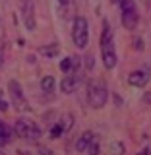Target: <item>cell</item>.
<instances>
[{"instance_id": "3", "label": "cell", "mask_w": 151, "mask_h": 155, "mask_svg": "<svg viewBox=\"0 0 151 155\" xmlns=\"http://www.w3.org/2000/svg\"><path fill=\"white\" fill-rule=\"evenodd\" d=\"M109 99V89L103 81H93L87 89V101H89L91 109H103Z\"/></svg>"}, {"instance_id": "11", "label": "cell", "mask_w": 151, "mask_h": 155, "mask_svg": "<svg viewBox=\"0 0 151 155\" xmlns=\"http://www.w3.org/2000/svg\"><path fill=\"white\" fill-rule=\"evenodd\" d=\"M12 134H14V130L10 128L6 122H2V120H0V147H2V145H6V143H10Z\"/></svg>"}, {"instance_id": "19", "label": "cell", "mask_w": 151, "mask_h": 155, "mask_svg": "<svg viewBox=\"0 0 151 155\" xmlns=\"http://www.w3.org/2000/svg\"><path fill=\"white\" fill-rule=\"evenodd\" d=\"M60 70L62 72H70L72 70V56L64 58V60H60Z\"/></svg>"}, {"instance_id": "14", "label": "cell", "mask_w": 151, "mask_h": 155, "mask_svg": "<svg viewBox=\"0 0 151 155\" xmlns=\"http://www.w3.org/2000/svg\"><path fill=\"white\" fill-rule=\"evenodd\" d=\"M39 52H41L43 56H47V58H52V56H56V54H58V45H47V47H41V48H39Z\"/></svg>"}, {"instance_id": "24", "label": "cell", "mask_w": 151, "mask_h": 155, "mask_svg": "<svg viewBox=\"0 0 151 155\" xmlns=\"http://www.w3.org/2000/svg\"><path fill=\"white\" fill-rule=\"evenodd\" d=\"M143 103H145V105H151V91L143 93Z\"/></svg>"}, {"instance_id": "15", "label": "cell", "mask_w": 151, "mask_h": 155, "mask_svg": "<svg viewBox=\"0 0 151 155\" xmlns=\"http://www.w3.org/2000/svg\"><path fill=\"white\" fill-rule=\"evenodd\" d=\"M110 151H113V155H124V143L122 142H113L110 143Z\"/></svg>"}, {"instance_id": "4", "label": "cell", "mask_w": 151, "mask_h": 155, "mask_svg": "<svg viewBox=\"0 0 151 155\" xmlns=\"http://www.w3.org/2000/svg\"><path fill=\"white\" fill-rule=\"evenodd\" d=\"M72 41L77 48H85L89 43V23L85 18L77 16L74 19V25H72Z\"/></svg>"}, {"instance_id": "13", "label": "cell", "mask_w": 151, "mask_h": 155, "mask_svg": "<svg viewBox=\"0 0 151 155\" xmlns=\"http://www.w3.org/2000/svg\"><path fill=\"white\" fill-rule=\"evenodd\" d=\"M41 89L45 91V93H52V91H54V78L52 76L41 78Z\"/></svg>"}, {"instance_id": "18", "label": "cell", "mask_w": 151, "mask_h": 155, "mask_svg": "<svg viewBox=\"0 0 151 155\" xmlns=\"http://www.w3.org/2000/svg\"><path fill=\"white\" fill-rule=\"evenodd\" d=\"M132 48H134V51H140V52H142L143 51V39L142 37H134V41H132Z\"/></svg>"}, {"instance_id": "6", "label": "cell", "mask_w": 151, "mask_h": 155, "mask_svg": "<svg viewBox=\"0 0 151 155\" xmlns=\"http://www.w3.org/2000/svg\"><path fill=\"white\" fill-rule=\"evenodd\" d=\"M19 8H21L25 29L27 31H35L37 21H35V6H33V0H23V2H19Z\"/></svg>"}, {"instance_id": "9", "label": "cell", "mask_w": 151, "mask_h": 155, "mask_svg": "<svg viewBox=\"0 0 151 155\" xmlns=\"http://www.w3.org/2000/svg\"><path fill=\"white\" fill-rule=\"evenodd\" d=\"M93 140H95L93 132H91V130H85V132L80 136V140L76 142V149H77V151H87V147L91 145Z\"/></svg>"}, {"instance_id": "27", "label": "cell", "mask_w": 151, "mask_h": 155, "mask_svg": "<svg viewBox=\"0 0 151 155\" xmlns=\"http://www.w3.org/2000/svg\"><path fill=\"white\" fill-rule=\"evenodd\" d=\"M19 155H27V153H25V151H19Z\"/></svg>"}, {"instance_id": "12", "label": "cell", "mask_w": 151, "mask_h": 155, "mask_svg": "<svg viewBox=\"0 0 151 155\" xmlns=\"http://www.w3.org/2000/svg\"><path fill=\"white\" fill-rule=\"evenodd\" d=\"M58 12H60L62 19H68L72 16V2L70 0H58Z\"/></svg>"}, {"instance_id": "17", "label": "cell", "mask_w": 151, "mask_h": 155, "mask_svg": "<svg viewBox=\"0 0 151 155\" xmlns=\"http://www.w3.org/2000/svg\"><path fill=\"white\" fill-rule=\"evenodd\" d=\"M60 122H62V128H64V132H66V130H70L72 122H74V116H72V114H64Z\"/></svg>"}, {"instance_id": "10", "label": "cell", "mask_w": 151, "mask_h": 155, "mask_svg": "<svg viewBox=\"0 0 151 155\" xmlns=\"http://www.w3.org/2000/svg\"><path fill=\"white\" fill-rule=\"evenodd\" d=\"M77 87V76H66L60 81V91L62 93H74Z\"/></svg>"}, {"instance_id": "23", "label": "cell", "mask_w": 151, "mask_h": 155, "mask_svg": "<svg viewBox=\"0 0 151 155\" xmlns=\"http://www.w3.org/2000/svg\"><path fill=\"white\" fill-rule=\"evenodd\" d=\"M39 155H52V151L47 147V145H39Z\"/></svg>"}, {"instance_id": "28", "label": "cell", "mask_w": 151, "mask_h": 155, "mask_svg": "<svg viewBox=\"0 0 151 155\" xmlns=\"http://www.w3.org/2000/svg\"><path fill=\"white\" fill-rule=\"evenodd\" d=\"M0 155H4V153H2V149H0Z\"/></svg>"}, {"instance_id": "22", "label": "cell", "mask_w": 151, "mask_h": 155, "mask_svg": "<svg viewBox=\"0 0 151 155\" xmlns=\"http://www.w3.org/2000/svg\"><path fill=\"white\" fill-rule=\"evenodd\" d=\"M93 66H95L93 54H87V56H85V68H87V70H93Z\"/></svg>"}, {"instance_id": "20", "label": "cell", "mask_w": 151, "mask_h": 155, "mask_svg": "<svg viewBox=\"0 0 151 155\" xmlns=\"http://www.w3.org/2000/svg\"><path fill=\"white\" fill-rule=\"evenodd\" d=\"M120 6H122V10H132L136 8V2L134 0H120Z\"/></svg>"}, {"instance_id": "7", "label": "cell", "mask_w": 151, "mask_h": 155, "mask_svg": "<svg viewBox=\"0 0 151 155\" xmlns=\"http://www.w3.org/2000/svg\"><path fill=\"white\" fill-rule=\"evenodd\" d=\"M138 21H140V16H138V10L132 8V10H122V25L128 29V31H134L138 27Z\"/></svg>"}, {"instance_id": "8", "label": "cell", "mask_w": 151, "mask_h": 155, "mask_svg": "<svg viewBox=\"0 0 151 155\" xmlns=\"http://www.w3.org/2000/svg\"><path fill=\"white\" fill-rule=\"evenodd\" d=\"M128 84L134 85V87H145L149 84V74L145 70H134L128 76Z\"/></svg>"}, {"instance_id": "29", "label": "cell", "mask_w": 151, "mask_h": 155, "mask_svg": "<svg viewBox=\"0 0 151 155\" xmlns=\"http://www.w3.org/2000/svg\"><path fill=\"white\" fill-rule=\"evenodd\" d=\"M95 155H99V153H95Z\"/></svg>"}, {"instance_id": "5", "label": "cell", "mask_w": 151, "mask_h": 155, "mask_svg": "<svg viewBox=\"0 0 151 155\" xmlns=\"http://www.w3.org/2000/svg\"><path fill=\"white\" fill-rule=\"evenodd\" d=\"M8 91H10V97H12V103H14V109L23 113V110H29V105L25 101V95H23V89H21V84L18 80H10L8 81Z\"/></svg>"}, {"instance_id": "1", "label": "cell", "mask_w": 151, "mask_h": 155, "mask_svg": "<svg viewBox=\"0 0 151 155\" xmlns=\"http://www.w3.org/2000/svg\"><path fill=\"white\" fill-rule=\"evenodd\" d=\"M101 54H103V64L107 70H113L118 62V56H116V48H114V41H113V29H110V23L103 21V31H101Z\"/></svg>"}, {"instance_id": "26", "label": "cell", "mask_w": 151, "mask_h": 155, "mask_svg": "<svg viewBox=\"0 0 151 155\" xmlns=\"http://www.w3.org/2000/svg\"><path fill=\"white\" fill-rule=\"evenodd\" d=\"M110 2H113V4H120V0H110Z\"/></svg>"}, {"instance_id": "16", "label": "cell", "mask_w": 151, "mask_h": 155, "mask_svg": "<svg viewBox=\"0 0 151 155\" xmlns=\"http://www.w3.org/2000/svg\"><path fill=\"white\" fill-rule=\"evenodd\" d=\"M62 134H64V128H62V122H56L54 126H52V130H51V136H52V138H60Z\"/></svg>"}, {"instance_id": "21", "label": "cell", "mask_w": 151, "mask_h": 155, "mask_svg": "<svg viewBox=\"0 0 151 155\" xmlns=\"http://www.w3.org/2000/svg\"><path fill=\"white\" fill-rule=\"evenodd\" d=\"M8 101L6 99H4V93H2V91H0V113H6V110H8Z\"/></svg>"}, {"instance_id": "25", "label": "cell", "mask_w": 151, "mask_h": 155, "mask_svg": "<svg viewBox=\"0 0 151 155\" xmlns=\"http://www.w3.org/2000/svg\"><path fill=\"white\" fill-rule=\"evenodd\" d=\"M149 153H151V149H149V147H143V149H142V151H140L138 155H149Z\"/></svg>"}, {"instance_id": "2", "label": "cell", "mask_w": 151, "mask_h": 155, "mask_svg": "<svg viewBox=\"0 0 151 155\" xmlns=\"http://www.w3.org/2000/svg\"><path fill=\"white\" fill-rule=\"evenodd\" d=\"M14 134L21 140H27V142H35L41 138V128L29 118H19L14 124Z\"/></svg>"}]
</instances>
